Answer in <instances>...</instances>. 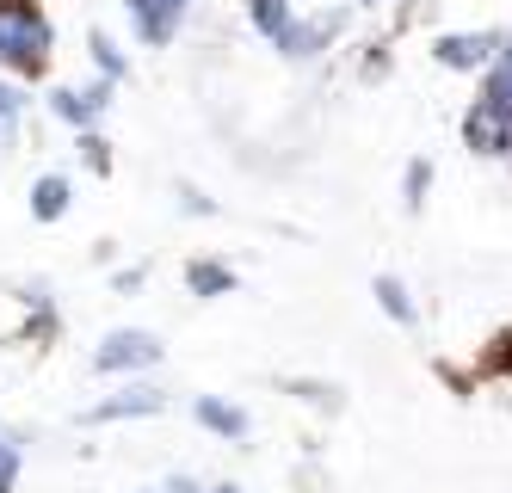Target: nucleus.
<instances>
[{
  "mask_svg": "<svg viewBox=\"0 0 512 493\" xmlns=\"http://www.w3.org/2000/svg\"><path fill=\"white\" fill-rule=\"evenodd\" d=\"M198 413H204L216 432H241V413H229V407H198Z\"/></svg>",
  "mask_w": 512,
  "mask_h": 493,
  "instance_id": "7",
  "label": "nucleus"
},
{
  "mask_svg": "<svg viewBox=\"0 0 512 493\" xmlns=\"http://www.w3.org/2000/svg\"><path fill=\"white\" fill-rule=\"evenodd\" d=\"M93 62H99L105 74H118V68H124V62H118V50H112V44H105V37H93Z\"/></svg>",
  "mask_w": 512,
  "mask_h": 493,
  "instance_id": "8",
  "label": "nucleus"
},
{
  "mask_svg": "<svg viewBox=\"0 0 512 493\" xmlns=\"http://www.w3.org/2000/svg\"><path fill=\"white\" fill-rule=\"evenodd\" d=\"M19 111H25V99H19V87H7L0 81V155L19 142Z\"/></svg>",
  "mask_w": 512,
  "mask_h": 493,
  "instance_id": "6",
  "label": "nucleus"
},
{
  "mask_svg": "<svg viewBox=\"0 0 512 493\" xmlns=\"http://www.w3.org/2000/svg\"><path fill=\"white\" fill-rule=\"evenodd\" d=\"M62 210H68V179L44 173L38 185H31V216H38V222H50V216H62Z\"/></svg>",
  "mask_w": 512,
  "mask_h": 493,
  "instance_id": "3",
  "label": "nucleus"
},
{
  "mask_svg": "<svg viewBox=\"0 0 512 493\" xmlns=\"http://www.w3.org/2000/svg\"><path fill=\"white\" fill-rule=\"evenodd\" d=\"M50 105H56V118H68V124H87L93 111L105 105V87H93V93H68V87H62Z\"/></svg>",
  "mask_w": 512,
  "mask_h": 493,
  "instance_id": "4",
  "label": "nucleus"
},
{
  "mask_svg": "<svg viewBox=\"0 0 512 493\" xmlns=\"http://www.w3.org/2000/svg\"><path fill=\"white\" fill-rule=\"evenodd\" d=\"M142 358H155V339H142V333H112L99 346V370H124V364H142Z\"/></svg>",
  "mask_w": 512,
  "mask_h": 493,
  "instance_id": "2",
  "label": "nucleus"
},
{
  "mask_svg": "<svg viewBox=\"0 0 512 493\" xmlns=\"http://www.w3.org/2000/svg\"><path fill=\"white\" fill-rule=\"evenodd\" d=\"M13 481H19V463H0V493H13Z\"/></svg>",
  "mask_w": 512,
  "mask_h": 493,
  "instance_id": "10",
  "label": "nucleus"
},
{
  "mask_svg": "<svg viewBox=\"0 0 512 493\" xmlns=\"http://www.w3.org/2000/svg\"><path fill=\"white\" fill-rule=\"evenodd\" d=\"M149 407H161V395H149V389H130V395H118V401L93 407L87 420H124V413H149Z\"/></svg>",
  "mask_w": 512,
  "mask_h": 493,
  "instance_id": "5",
  "label": "nucleus"
},
{
  "mask_svg": "<svg viewBox=\"0 0 512 493\" xmlns=\"http://www.w3.org/2000/svg\"><path fill=\"white\" fill-rule=\"evenodd\" d=\"M192 284H198V290H223L229 278H223V272H216V265H198V272H192Z\"/></svg>",
  "mask_w": 512,
  "mask_h": 493,
  "instance_id": "9",
  "label": "nucleus"
},
{
  "mask_svg": "<svg viewBox=\"0 0 512 493\" xmlns=\"http://www.w3.org/2000/svg\"><path fill=\"white\" fill-rule=\"evenodd\" d=\"M50 62V19L38 0H0V68L13 74H44Z\"/></svg>",
  "mask_w": 512,
  "mask_h": 493,
  "instance_id": "1",
  "label": "nucleus"
},
{
  "mask_svg": "<svg viewBox=\"0 0 512 493\" xmlns=\"http://www.w3.org/2000/svg\"><path fill=\"white\" fill-rule=\"evenodd\" d=\"M0 463H19V450H13L7 438H0Z\"/></svg>",
  "mask_w": 512,
  "mask_h": 493,
  "instance_id": "11",
  "label": "nucleus"
}]
</instances>
